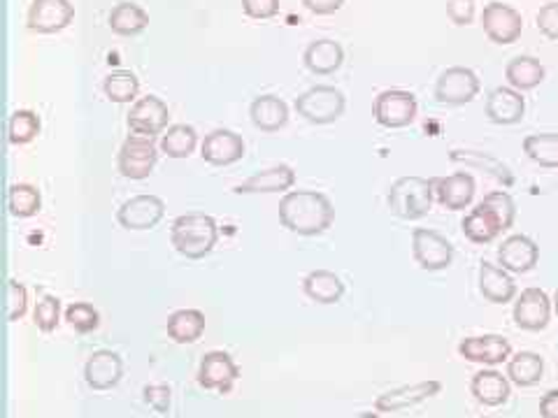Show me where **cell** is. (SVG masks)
<instances>
[{"instance_id": "obj_1", "label": "cell", "mask_w": 558, "mask_h": 418, "mask_svg": "<svg viewBox=\"0 0 558 418\" xmlns=\"http://www.w3.org/2000/svg\"><path fill=\"white\" fill-rule=\"evenodd\" d=\"M279 221L296 235L314 237L330 228L335 209L319 191H289L279 203Z\"/></svg>"}, {"instance_id": "obj_2", "label": "cell", "mask_w": 558, "mask_h": 418, "mask_svg": "<svg viewBox=\"0 0 558 418\" xmlns=\"http://www.w3.org/2000/svg\"><path fill=\"white\" fill-rule=\"evenodd\" d=\"M514 216L516 205L512 196L505 193V191H493V193L484 196V200L470 214H465L461 230L474 244H489L503 230L512 228Z\"/></svg>"}, {"instance_id": "obj_3", "label": "cell", "mask_w": 558, "mask_h": 418, "mask_svg": "<svg viewBox=\"0 0 558 418\" xmlns=\"http://www.w3.org/2000/svg\"><path fill=\"white\" fill-rule=\"evenodd\" d=\"M170 239L177 254L191 258V261H201L214 249L216 239H219V228H216V221L207 214H184L172 221Z\"/></svg>"}, {"instance_id": "obj_4", "label": "cell", "mask_w": 558, "mask_h": 418, "mask_svg": "<svg viewBox=\"0 0 558 418\" xmlns=\"http://www.w3.org/2000/svg\"><path fill=\"white\" fill-rule=\"evenodd\" d=\"M435 200V179L423 177H401L389 191V209L398 219L416 221L426 216Z\"/></svg>"}, {"instance_id": "obj_5", "label": "cell", "mask_w": 558, "mask_h": 418, "mask_svg": "<svg viewBox=\"0 0 558 418\" xmlns=\"http://www.w3.org/2000/svg\"><path fill=\"white\" fill-rule=\"evenodd\" d=\"M345 94L328 84H319V86L307 89L305 94L296 98V112L303 116L305 121L314 125H326L337 121L345 114Z\"/></svg>"}, {"instance_id": "obj_6", "label": "cell", "mask_w": 558, "mask_h": 418, "mask_svg": "<svg viewBox=\"0 0 558 418\" xmlns=\"http://www.w3.org/2000/svg\"><path fill=\"white\" fill-rule=\"evenodd\" d=\"M156 161H158V152H156L154 137L130 135L119 149L116 167H119L121 177L140 181V179H147L149 174H152Z\"/></svg>"}, {"instance_id": "obj_7", "label": "cell", "mask_w": 558, "mask_h": 418, "mask_svg": "<svg viewBox=\"0 0 558 418\" xmlns=\"http://www.w3.org/2000/svg\"><path fill=\"white\" fill-rule=\"evenodd\" d=\"M416 98L410 91L403 89H386L374 98L372 116L384 128H405L416 119Z\"/></svg>"}, {"instance_id": "obj_8", "label": "cell", "mask_w": 558, "mask_h": 418, "mask_svg": "<svg viewBox=\"0 0 558 418\" xmlns=\"http://www.w3.org/2000/svg\"><path fill=\"white\" fill-rule=\"evenodd\" d=\"M479 94V77L470 68L454 65L447 68L435 81V100L440 105H468Z\"/></svg>"}, {"instance_id": "obj_9", "label": "cell", "mask_w": 558, "mask_h": 418, "mask_svg": "<svg viewBox=\"0 0 558 418\" xmlns=\"http://www.w3.org/2000/svg\"><path fill=\"white\" fill-rule=\"evenodd\" d=\"M412 251H414V261L428 272L447 270L454 258L452 242L445 235H440V232L428 230V228H414Z\"/></svg>"}, {"instance_id": "obj_10", "label": "cell", "mask_w": 558, "mask_h": 418, "mask_svg": "<svg viewBox=\"0 0 558 418\" xmlns=\"http://www.w3.org/2000/svg\"><path fill=\"white\" fill-rule=\"evenodd\" d=\"M481 26H484V33L491 42H496V45H512V42L521 38L523 19L512 5L493 0L481 12Z\"/></svg>"}, {"instance_id": "obj_11", "label": "cell", "mask_w": 558, "mask_h": 418, "mask_svg": "<svg viewBox=\"0 0 558 418\" xmlns=\"http://www.w3.org/2000/svg\"><path fill=\"white\" fill-rule=\"evenodd\" d=\"M552 300L542 288H526L521 290L519 300L514 303V323L521 330L528 332H540L549 325L552 319Z\"/></svg>"}, {"instance_id": "obj_12", "label": "cell", "mask_w": 558, "mask_h": 418, "mask_svg": "<svg viewBox=\"0 0 558 418\" xmlns=\"http://www.w3.org/2000/svg\"><path fill=\"white\" fill-rule=\"evenodd\" d=\"M74 19V7L70 0H33L28 10V28L33 33L52 35L68 28Z\"/></svg>"}, {"instance_id": "obj_13", "label": "cell", "mask_w": 558, "mask_h": 418, "mask_svg": "<svg viewBox=\"0 0 558 418\" xmlns=\"http://www.w3.org/2000/svg\"><path fill=\"white\" fill-rule=\"evenodd\" d=\"M163 214L165 205L158 196H133L119 207L116 221L126 230H149L163 219Z\"/></svg>"}, {"instance_id": "obj_14", "label": "cell", "mask_w": 558, "mask_h": 418, "mask_svg": "<svg viewBox=\"0 0 558 418\" xmlns=\"http://www.w3.org/2000/svg\"><path fill=\"white\" fill-rule=\"evenodd\" d=\"M168 119H170L168 105H165L158 96H145V98L135 100V105L130 107L128 128L135 132V135L156 137L165 130Z\"/></svg>"}, {"instance_id": "obj_15", "label": "cell", "mask_w": 558, "mask_h": 418, "mask_svg": "<svg viewBox=\"0 0 558 418\" xmlns=\"http://www.w3.org/2000/svg\"><path fill=\"white\" fill-rule=\"evenodd\" d=\"M440 390H442V383L435 381V379L412 383V386H401L396 390L384 392V395H379L377 402H374V409L381 414L405 412V409H412L416 405L426 402V400H430V397H435Z\"/></svg>"}, {"instance_id": "obj_16", "label": "cell", "mask_w": 558, "mask_h": 418, "mask_svg": "<svg viewBox=\"0 0 558 418\" xmlns=\"http://www.w3.org/2000/svg\"><path fill=\"white\" fill-rule=\"evenodd\" d=\"M240 370L233 363V358L226 351H210L201 361V370H198V383L205 390H219L230 392L233 383L238 381Z\"/></svg>"}, {"instance_id": "obj_17", "label": "cell", "mask_w": 558, "mask_h": 418, "mask_svg": "<svg viewBox=\"0 0 558 418\" xmlns=\"http://www.w3.org/2000/svg\"><path fill=\"white\" fill-rule=\"evenodd\" d=\"M458 354L470 363L501 365L512 358V344L503 334H481V337H465L458 344Z\"/></svg>"}, {"instance_id": "obj_18", "label": "cell", "mask_w": 558, "mask_h": 418, "mask_svg": "<svg viewBox=\"0 0 558 418\" xmlns=\"http://www.w3.org/2000/svg\"><path fill=\"white\" fill-rule=\"evenodd\" d=\"M201 156L205 163H210L214 167H226L238 163L245 156V142L238 132H233L228 128H216L210 135H205Z\"/></svg>"}, {"instance_id": "obj_19", "label": "cell", "mask_w": 558, "mask_h": 418, "mask_svg": "<svg viewBox=\"0 0 558 418\" xmlns=\"http://www.w3.org/2000/svg\"><path fill=\"white\" fill-rule=\"evenodd\" d=\"M540 261V247L528 235H510L498 249V265L514 274H526Z\"/></svg>"}, {"instance_id": "obj_20", "label": "cell", "mask_w": 558, "mask_h": 418, "mask_svg": "<svg viewBox=\"0 0 558 418\" xmlns=\"http://www.w3.org/2000/svg\"><path fill=\"white\" fill-rule=\"evenodd\" d=\"M123 376V363L114 351H94L84 365V381L94 390H110Z\"/></svg>"}, {"instance_id": "obj_21", "label": "cell", "mask_w": 558, "mask_h": 418, "mask_svg": "<svg viewBox=\"0 0 558 418\" xmlns=\"http://www.w3.org/2000/svg\"><path fill=\"white\" fill-rule=\"evenodd\" d=\"M526 114V100L521 91L512 86H498L486 98V116L491 123L498 125H512L519 123Z\"/></svg>"}, {"instance_id": "obj_22", "label": "cell", "mask_w": 558, "mask_h": 418, "mask_svg": "<svg viewBox=\"0 0 558 418\" xmlns=\"http://www.w3.org/2000/svg\"><path fill=\"white\" fill-rule=\"evenodd\" d=\"M474 177L468 172H456L449 174V177H440L435 179V200L442 207L458 212V209H465L472 205L474 200Z\"/></svg>"}, {"instance_id": "obj_23", "label": "cell", "mask_w": 558, "mask_h": 418, "mask_svg": "<svg viewBox=\"0 0 558 418\" xmlns=\"http://www.w3.org/2000/svg\"><path fill=\"white\" fill-rule=\"evenodd\" d=\"M296 183V172L289 165H274L268 170H261L245 179L240 186H235L238 196H252V193H281L289 191Z\"/></svg>"}, {"instance_id": "obj_24", "label": "cell", "mask_w": 558, "mask_h": 418, "mask_svg": "<svg viewBox=\"0 0 558 418\" xmlns=\"http://www.w3.org/2000/svg\"><path fill=\"white\" fill-rule=\"evenodd\" d=\"M470 392L479 405L484 407H501L512 395L510 379L498 370H479L470 381Z\"/></svg>"}, {"instance_id": "obj_25", "label": "cell", "mask_w": 558, "mask_h": 418, "mask_svg": "<svg viewBox=\"0 0 558 418\" xmlns=\"http://www.w3.org/2000/svg\"><path fill=\"white\" fill-rule=\"evenodd\" d=\"M305 68L314 74H333L335 70L342 68L345 63V49L335 40H314L307 45L303 54Z\"/></svg>"}, {"instance_id": "obj_26", "label": "cell", "mask_w": 558, "mask_h": 418, "mask_svg": "<svg viewBox=\"0 0 558 418\" xmlns=\"http://www.w3.org/2000/svg\"><path fill=\"white\" fill-rule=\"evenodd\" d=\"M479 290L489 303L507 305V303H512L516 295V283L510 274H507V270L484 261L479 267Z\"/></svg>"}, {"instance_id": "obj_27", "label": "cell", "mask_w": 558, "mask_h": 418, "mask_svg": "<svg viewBox=\"0 0 558 418\" xmlns=\"http://www.w3.org/2000/svg\"><path fill=\"white\" fill-rule=\"evenodd\" d=\"M249 116H252V123L258 130L263 132H274L279 128H284L289 121V107L281 98L277 96H258L254 98L252 107H249Z\"/></svg>"}, {"instance_id": "obj_28", "label": "cell", "mask_w": 558, "mask_h": 418, "mask_svg": "<svg viewBox=\"0 0 558 418\" xmlns=\"http://www.w3.org/2000/svg\"><path fill=\"white\" fill-rule=\"evenodd\" d=\"M305 295L319 305H335L345 295V283L330 270H314L303 281Z\"/></svg>"}, {"instance_id": "obj_29", "label": "cell", "mask_w": 558, "mask_h": 418, "mask_svg": "<svg viewBox=\"0 0 558 418\" xmlns=\"http://www.w3.org/2000/svg\"><path fill=\"white\" fill-rule=\"evenodd\" d=\"M545 361L535 351H519L507 361V379L521 388H530L542 381Z\"/></svg>"}, {"instance_id": "obj_30", "label": "cell", "mask_w": 558, "mask_h": 418, "mask_svg": "<svg viewBox=\"0 0 558 418\" xmlns=\"http://www.w3.org/2000/svg\"><path fill=\"white\" fill-rule=\"evenodd\" d=\"M205 332V314L201 309H179L168 319V337L177 344H194Z\"/></svg>"}, {"instance_id": "obj_31", "label": "cell", "mask_w": 558, "mask_h": 418, "mask_svg": "<svg viewBox=\"0 0 558 418\" xmlns=\"http://www.w3.org/2000/svg\"><path fill=\"white\" fill-rule=\"evenodd\" d=\"M505 77L516 91H530L545 81V65L535 56H514L505 68Z\"/></svg>"}, {"instance_id": "obj_32", "label": "cell", "mask_w": 558, "mask_h": 418, "mask_svg": "<svg viewBox=\"0 0 558 418\" xmlns=\"http://www.w3.org/2000/svg\"><path fill=\"white\" fill-rule=\"evenodd\" d=\"M107 23H110L112 33H116V35L133 38L140 35L149 26V14L135 3H119L112 7Z\"/></svg>"}, {"instance_id": "obj_33", "label": "cell", "mask_w": 558, "mask_h": 418, "mask_svg": "<svg viewBox=\"0 0 558 418\" xmlns=\"http://www.w3.org/2000/svg\"><path fill=\"white\" fill-rule=\"evenodd\" d=\"M198 147V132L194 125L174 123L161 137V152L170 158H189Z\"/></svg>"}, {"instance_id": "obj_34", "label": "cell", "mask_w": 558, "mask_h": 418, "mask_svg": "<svg viewBox=\"0 0 558 418\" xmlns=\"http://www.w3.org/2000/svg\"><path fill=\"white\" fill-rule=\"evenodd\" d=\"M7 207H10V214L16 216V219H30L43 207V196L30 183H14L7 191Z\"/></svg>"}, {"instance_id": "obj_35", "label": "cell", "mask_w": 558, "mask_h": 418, "mask_svg": "<svg viewBox=\"0 0 558 418\" xmlns=\"http://www.w3.org/2000/svg\"><path fill=\"white\" fill-rule=\"evenodd\" d=\"M103 91L112 103L126 105V103H133V100L138 98L140 79L135 77V72H130V70H114L105 77Z\"/></svg>"}, {"instance_id": "obj_36", "label": "cell", "mask_w": 558, "mask_h": 418, "mask_svg": "<svg viewBox=\"0 0 558 418\" xmlns=\"http://www.w3.org/2000/svg\"><path fill=\"white\" fill-rule=\"evenodd\" d=\"M523 152L542 167H558V135L556 132H537L523 140Z\"/></svg>"}, {"instance_id": "obj_37", "label": "cell", "mask_w": 558, "mask_h": 418, "mask_svg": "<svg viewBox=\"0 0 558 418\" xmlns=\"http://www.w3.org/2000/svg\"><path fill=\"white\" fill-rule=\"evenodd\" d=\"M40 135V116L30 110H16L7 121L10 145H28Z\"/></svg>"}, {"instance_id": "obj_38", "label": "cell", "mask_w": 558, "mask_h": 418, "mask_svg": "<svg viewBox=\"0 0 558 418\" xmlns=\"http://www.w3.org/2000/svg\"><path fill=\"white\" fill-rule=\"evenodd\" d=\"M65 321L77 332H94L101 323V316L89 303H74L65 309Z\"/></svg>"}, {"instance_id": "obj_39", "label": "cell", "mask_w": 558, "mask_h": 418, "mask_svg": "<svg viewBox=\"0 0 558 418\" xmlns=\"http://www.w3.org/2000/svg\"><path fill=\"white\" fill-rule=\"evenodd\" d=\"M35 325L43 332H54L61 319V300L54 295H43L35 305Z\"/></svg>"}, {"instance_id": "obj_40", "label": "cell", "mask_w": 558, "mask_h": 418, "mask_svg": "<svg viewBox=\"0 0 558 418\" xmlns=\"http://www.w3.org/2000/svg\"><path fill=\"white\" fill-rule=\"evenodd\" d=\"M28 309V290L23 283L10 279L7 281V321H19L23 319Z\"/></svg>"}, {"instance_id": "obj_41", "label": "cell", "mask_w": 558, "mask_h": 418, "mask_svg": "<svg viewBox=\"0 0 558 418\" xmlns=\"http://www.w3.org/2000/svg\"><path fill=\"white\" fill-rule=\"evenodd\" d=\"M535 21H537V30L547 40H558V3H547L540 7Z\"/></svg>"}, {"instance_id": "obj_42", "label": "cell", "mask_w": 558, "mask_h": 418, "mask_svg": "<svg viewBox=\"0 0 558 418\" xmlns=\"http://www.w3.org/2000/svg\"><path fill=\"white\" fill-rule=\"evenodd\" d=\"M474 0H447V16L456 26H470L474 21Z\"/></svg>"}, {"instance_id": "obj_43", "label": "cell", "mask_w": 558, "mask_h": 418, "mask_svg": "<svg viewBox=\"0 0 558 418\" xmlns=\"http://www.w3.org/2000/svg\"><path fill=\"white\" fill-rule=\"evenodd\" d=\"M242 10L252 19H272L279 12V0H242Z\"/></svg>"}, {"instance_id": "obj_44", "label": "cell", "mask_w": 558, "mask_h": 418, "mask_svg": "<svg viewBox=\"0 0 558 418\" xmlns=\"http://www.w3.org/2000/svg\"><path fill=\"white\" fill-rule=\"evenodd\" d=\"M145 402L154 407L158 414H168L170 409V388L158 383V386H145Z\"/></svg>"}, {"instance_id": "obj_45", "label": "cell", "mask_w": 558, "mask_h": 418, "mask_svg": "<svg viewBox=\"0 0 558 418\" xmlns=\"http://www.w3.org/2000/svg\"><path fill=\"white\" fill-rule=\"evenodd\" d=\"M303 5L312 14H335L340 7L345 5V0H303Z\"/></svg>"}, {"instance_id": "obj_46", "label": "cell", "mask_w": 558, "mask_h": 418, "mask_svg": "<svg viewBox=\"0 0 558 418\" xmlns=\"http://www.w3.org/2000/svg\"><path fill=\"white\" fill-rule=\"evenodd\" d=\"M540 416L542 418H558V388L549 390L540 400Z\"/></svg>"}, {"instance_id": "obj_47", "label": "cell", "mask_w": 558, "mask_h": 418, "mask_svg": "<svg viewBox=\"0 0 558 418\" xmlns=\"http://www.w3.org/2000/svg\"><path fill=\"white\" fill-rule=\"evenodd\" d=\"M356 418H381L379 414H372V412H365V414H358Z\"/></svg>"}, {"instance_id": "obj_48", "label": "cell", "mask_w": 558, "mask_h": 418, "mask_svg": "<svg viewBox=\"0 0 558 418\" xmlns=\"http://www.w3.org/2000/svg\"><path fill=\"white\" fill-rule=\"evenodd\" d=\"M554 312H556V316H558V288H556V293H554Z\"/></svg>"}, {"instance_id": "obj_49", "label": "cell", "mask_w": 558, "mask_h": 418, "mask_svg": "<svg viewBox=\"0 0 558 418\" xmlns=\"http://www.w3.org/2000/svg\"><path fill=\"white\" fill-rule=\"evenodd\" d=\"M481 418H484V416H481Z\"/></svg>"}]
</instances>
